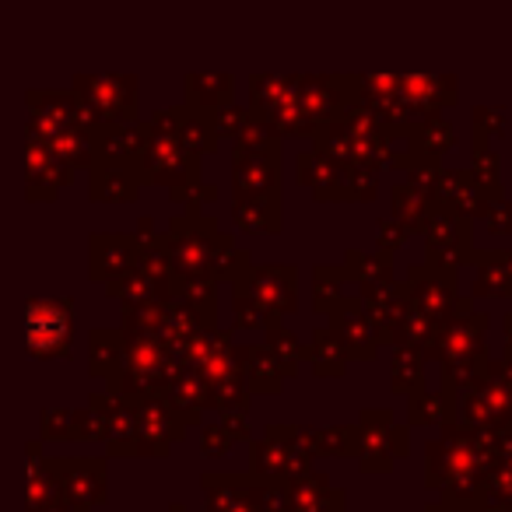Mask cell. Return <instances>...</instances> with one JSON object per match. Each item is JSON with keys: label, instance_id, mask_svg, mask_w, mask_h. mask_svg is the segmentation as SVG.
<instances>
[{"label": "cell", "instance_id": "obj_1", "mask_svg": "<svg viewBox=\"0 0 512 512\" xmlns=\"http://www.w3.org/2000/svg\"><path fill=\"white\" fill-rule=\"evenodd\" d=\"M67 334V316L53 302H32L29 309V344L36 351L53 348Z\"/></svg>", "mask_w": 512, "mask_h": 512}]
</instances>
